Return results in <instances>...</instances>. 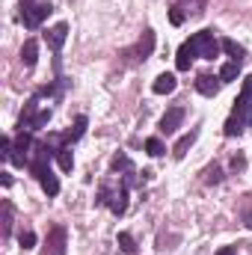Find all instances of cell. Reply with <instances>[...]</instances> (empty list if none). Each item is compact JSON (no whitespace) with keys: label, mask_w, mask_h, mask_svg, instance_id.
I'll return each mask as SVG.
<instances>
[{"label":"cell","mask_w":252,"mask_h":255,"mask_svg":"<svg viewBox=\"0 0 252 255\" xmlns=\"http://www.w3.org/2000/svg\"><path fill=\"white\" fill-rule=\"evenodd\" d=\"M190 45L196 48V57H202V60H214V57H220V48H223V42L214 39V30H202V33L190 36Z\"/></svg>","instance_id":"cell-1"},{"label":"cell","mask_w":252,"mask_h":255,"mask_svg":"<svg viewBox=\"0 0 252 255\" xmlns=\"http://www.w3.org/2000/svg\"><path fill=\"white\" fill-rule=\"evenodd\" d=\"M65 247H68V235H65L63 226H54L48 232V247H45V255H65Z\"/></svg>","instance_id":"cell-2"},{"label":"cell","mask_w":252,"mask_h":255,"mask_svg":"<svg viewBox=\"0 0 252 255\" xmlns=\"http://www.w3.org/2000/svg\"><path fill=\"white\" fill-rule=\"evenodd\" d=\"M30 148H33V139H30V133L21 130V136H18L15 145H12V163H15V166L30 163Z\"/></svg>","instance_id":"cell-3"},{"label":"cell","mask_w":252,"mask_h":255,"mask_svg":"<svg viewBox=\"0 0 252 255\" xmlns=\"http://www.w3.org/2000/svg\"><path fill=\"white\" fill-rule=\"evenodd\" d=\"M65 39H68V24H65V21L54 24V27L45 33V42H48V48H51V51H63Z\"/></svg>","instance_id":"cell-4"},{"label":"cell","mask_w":252,"mask_h":255,"mask_svg":"<svg viewBox=\"0 0 252 255\" xmlns=\"http://www.w3.org/2000/svg\"><path fill=\"white\" fill-rule=\"evenodd\" d=\"M51 12H54V6H51V3H36V6H33L27 15H24V27L36 30V27H39V24H42V21L51 15Z\"/></svg>","instance_id":"cell-5"},{"label":"cell","mask_w":252,"mask_h":255,"mask_svg":"<svg viewBox=\"0 0 252 255\" xmlns=\"http://www.w3.org/2000/svg\"><path fill=\"white\" fill-rule=\"evenodd\" d=\"M181 122H184V107H169L163 113V119H160V130L163 133H175L181 128Z\"/></svg>","instance_id":"cell-6"},{"label":"cell","mask_w":252,"mask_h":255,"mask_svg":"<svg viewBox=\"0 0 252 255\" xmlns=\"http://www.w3.org/2000/svg\"><path fill=\"white\" fill-rule=\"evenodd\" d=\"M151 54H154V30H142V36H139V42L133 48V57L136 60H148Z\"/></svg>","instance_id":"cell-7"},{"label":"cell","mask_w":252,"mask_h":255,"mask_svg":"<svg viewBox=\"0 0 252 255\" xmlns=\"http://www.w3.org/2000/svg\"><path fill=\"white\" fill-rule=\"evenodd\" d=\"M30 169H33L36 178H42V175L51 172V166H48V145H36V154L30 160Z\"/></svg>","instance_id":"cell-8"},{"label":"cell","mask_w":252,"mask_h":255,"mask_svg":"<svg viewBox=\"0 0 252 255\" xmlns=\"http://www.w3.org/2000/svg\"><path fill=\"white\" fill-rule=\"evenodd\" d=\"M175 86H178V80H175V74H169V71L157 74L154 83H151V89H154L157 95H169V92H175Z\"/></svg>","instance_id":"cell-9"},{"label":"cell","mask_w":252,"mask_h":255,"mask_svg":"<svg viewBox=\"0 0 252 255\" xmlns=\"http://www.w3.org/2000/svg\"><path fill=\"white\" fill-rule=\"evenodd\" d=\"M196 60V48L190 45V39L178 48V57H175V65H178V71H190V65Z\"/></svg>","instance_id":"cell-10"},{"label":"cell","mask_w":252,"mask_h":255,"mask_svg":"<svg viewBox=\"0 0 252 255\" xmlns=\"http://www.w3.org/2000/svg\"><path fill=\"white\" fill-rule=\"evenodd\" d=\"M220 83H223L220 77H211V74H202V77L196 80V89H199L202 95H208V98H214V95L220 92Z\"/></svg>","instance_id":"cell-11"},{"label":"cell","mask_w":252,"mask_h":255,"mask_svg":"<svg viewBox=\"0 0 252 255\" xmlns=\"http://www.w3.org/2000/svg\"><path fill=\"white\" fill-rule=\"evenodd\" d=\"M127 187H130V184H122L119 190L113 193V199H110V211H113L116 217H122L127 211Z\"/></svg>","instance_id":"cell-12"},{"label":"cell","mask_w":252,"mask_h":255,"mask_svg":"<svg viewBox=\"0 0 252 255\" xmlns=\"http://www.w3.org/2000/svg\"><path fill=\"white\" fill-rule=\"evenodd\" d=\"M36 60H39V42L36 39H27L24 48H21V63L30 68V65H36Z\"/></svg>","instance_id":"cell-13"},{"label":"cell","mask_w":252,"mask_h":255,"mask_svg":"<svg viewBox=\"0 0 252 255\" xmlns=\"http://www.w3.org/2000/svg\"><path fill=\"white\" fill-rule=\"evenodd\" d=\"M196 139H199V130H190V133H184V136H181V139L175 142V148H172V154H175V157L181 160V157L187 154V148L193 145V142H196Z\"/></svg>","instance_id":"cell-14"},{"label":"cell","mask_w":252,"mask_h":255,"mask_svg":"<svg viewBox=\"0 0 252 255\" xmlns=\"http://www.w3.org/2000/svg\"><path fill=\"white\" fill-rule=\"evenodd\" d=\"M223 51L232 57V63H244V48H241L238 42H232V39H223Z\"/></svg>","instance_id":"cell-15"},{"label":"cell","mask_w":252,"mask_h":255,"mask_svg":"<svg viewBox=\"0 0 252 255\" xmlns=\"http://www.w3.org/2000/svg\"><path fill=\"white\" fill-rule=\"evenodd\" d=\"M57 160H60V169H63V172H71V166H74V154H71L68 145L57 148Z\"/></svg>","instance_id":"cell-16"},{"label":"cell","mask_w":252,"mask_h":255,"mask_svg":"<svg viewBox=\"0 0 252 255\" xmlns=\"http://www.w3.org/2000/svg\"><path fill=\"white\" fill-rule=\"evenodd\" d=\"M86 125H89V122H86V116H77V122H74V128L65 133V139H68V142H77V139L86 133Z\"/></svg>","instance_id":"cell-17"},{"label":"cell","mask_w":252,"mask_h":255,"mask_svg":"<svg viewBox=\"0 0 252 255\" xmlns=\"http://www.w3.org/2000/svg\"><path fill=\"white\" fill-rule=\"evenodd\" d=\"M238 74H241V63H226L223 68H220V80H223V83L238 80Z\"/></svg>","instance_id":"cell-18"},{"label":"cell","mask_w":252,"mask_h":255,"mask_svg":"<svg viewBox=\"0 0 252 255\" xmlns=\"http://www.w3.org/2000/svg\"><path fill=\"white\" fill-rule=\"evenodd\" d=\"M39 181H42V190L48 193V196H57V193H60V181H57V175H54V172L42 175Z\"/></svg>","instance_id":"cell-19"},{"label":"cell","mask_w":252,"mask_h":255,"mask_svg":"<svg viewBox=\"0 0 252 255\" xmlns=\"http://www.w3.org/2000/svg\"><path fill=\"white\" fill-rule=\"evenodd\" d=\"M145 151H148L151 157H160V154H163L166 148H163V142H160L157 136H148V139H145Z\"/></svg>","instance_id":"cell-20"},{"label":"cell","mask_w":252,"mask_h":255,"mask_svg":"<svg viewBox=\"0 0 252 255\" xmlns=\"http://www.w3.org/2000/svg\"><path fill=\"white\" fill-rule=\"evenodd\" d=\"M119 247H122V253H127V255L136 253V241H133L127 232H119Z\"/></svg>","instance_id":"cell-21"},{"label":"cell","mask_w":252,"mask_h":255,"mask_svg":"<svg viewBox=\"0 0 252 255\" xmlns=\"http://www.w3.org/2000/svg\"><path fill=\"white\" fill-rule=\"evenodd\" d=\"M110 169H113V172H119V169L130 172V169H133V166H130V157H127V154H116L113 163H110Z\"/></svg>","instance_id":"cell-22"},{"label":"cell","mask_w":252,"mask_h":255,"mask_svg":"<svg viewBox=\"0 0 252 255\" xmlns=\"http://www.w3.org/2000/svg\"><path fill=\"white\" fill-rule=\"evenodd\" d=\"M9 232H12V205L3 202V235H9Z\"/></svg>","instance_id":"cell-23"},{"label":"cell","mask_w":252,"mask_h":255,"mask_svg":"<svg viewBox=\"0 0 252 255\" xmlns=\"http://www.w3.org/2000/svg\"><path fill=\"white\" fill-rule=\"evenodd\" d=\"M18 244H21V250H33L36 247V235L33 232H21L18 235Z\"/></svg>","instance_id":"cell-24"},{"label":"cell","mask_w":252,"mask_h":255,"mask_svg":"<svg viewBox=\"0 0 252 255\" xmlns=\"http://www.w3.org/2000/svg\"><path fill=\"white\" fill-rule=\"evenodd\" d=\"M0 157H3V160H12V139H9V136L0 139Z\"/></svg>","instance_id":"cell-25"},{"label":"cell","mask_w":252,"mask_h":255,"mask_svg":"<svg viewBox=\"0 0 252 255\" xmlns=\"http://www.w3.org/2000/svg\"><path fill=\"white\" fill-rule=\"evenodd\" d=\"M169 21H172L175 27H181V24H184V12H181L178 6H175V9H169Z\"/></svg>","instance_id":"cell-26"},{"label":"cell","mask_w":252,"mask_h":255,"mask_svg":"<svg viewBox=\"0 0 252 255\" xmlns=\"http://www.w3.org/2000/svg\"><path fill=\"white\" fill-rule=\"evenodd\" d=\"M220 181H223L220 166H211V169H208V184H220Z\"/></svg>","instance_id":"cell-27"},{"label":"cell","mask_w":252,"mask_h":255,"mask_svg":"<svg viewBox=\"0 0 252 255\" xmlns=\"http://www.w3.org/2000/svg\"><path fill=\"white\" fill-rule=\"evenodd\" d=\"M241 95H247V98H252V74H250V77H244V86H241Z\"/></svg>","instance_id":"cell-28"},{"label":"cell","mask_w":252,"mask_h":255,"mask_svg":"<svg viewBox=\"0 0 252 255\" xmlns=\"http://www.w3.org/2000/svg\"><path fill=\"white\" fill-rule=\"evenodd\" d=\"M244 166H247V160H244L241 154H235V157H232V169H244Z\"/></svg>","instance_id":"cell-29"},{"label":"cell","mask_w":252,"mask_h":255,"mask_svg":"<svg viewBox=\"0 0 252 255\" xmlns=\"http://www.w3.org/2000/svg\"><path fill=\"white\" fill-rule=\"evenodd\" d=\"M18 3H21V18H24V15H27V12H30L33 6H36L33 0H18Z\"/></svg>","instance_id":"cell-30"},{"label":"cell","mask_w":252,"mask_h":255,"mask_svg":"<svg viewBox=\"0 0 252 255\" xmlns=\"http://www.w3.org/2000/svg\"><path fill=\"white\" fill-rule=\"evenodd\" d=\"M0 181H3V187H9L12 184V175L9 172H0Z\"/></svg>","instance_id":"cell-31"},{"label":"cell","mask_w":252,"mask_h":255,"mask_svg":"<svg viewBox=\"0 0 252 255\" xmlns=\"http://www.w3.org/2000/svg\"><path fill=\"white\" fill-rule=\"evenodd\" d=\"M217 255H238V250H235V247H223Z\"/></svg>","instance_id":"cell-32"},{"label":"cell","mask_w":252,"mask_h":255,"mask_svg":"<svg viewBox=\"0 0 252 255\" xmlns=\"http://www.w3.org/2000/svg\"><path fill=\"white\" fill-rule=\"evenodd\" d=\"M247 229H252V211L247 214Z\"/></svg>","instance_id":"cell-33"}]
</instances>
